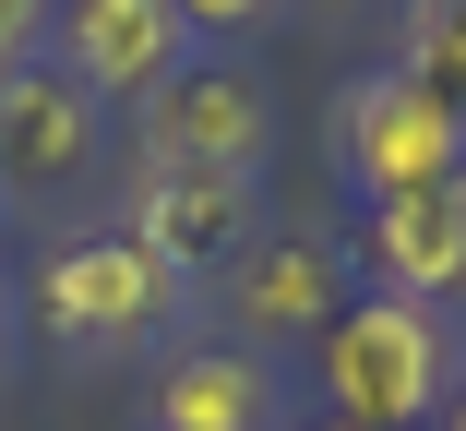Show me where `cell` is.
I'll list each match as a JSON object with an SVG mask.
<instances>
[{"label":"cell","instance_id":"obj_1","mask_svg":"<svg viewBox=\"0 0 466 431\" xmlns=\"http://www.w3.org/2000/svg\"><path fill=\"white\" fill-rule=\"evenodd\" d=\"M454 335L431 300H395V288H347V312L311 335V384H323V419L347 431H419L442 419L454 395Z\"/></svg>","mask_w":466,"mask_h":431},{"label":"cell","instance_id":"obj_2","mask_svg":"<svg viewBox=\"0 0 466 431\" xmlns=\"http://www.w3.org/2000/svg\"><path fill=\"white\" fill-rule=\"evenodd\" d=\"M179 312V276L132 228H96V240H60L36 264V323L72 335V348H120V335H156Z\"/></svg>","mask_w":466,"mask_h":431},{"label":"cell","instance_id":"obj_3","mask_svg":"<svg viewBox=\"0 0 466 431\" xmlns=\"http://www.w3.org/2000/svg\"><path fill=\"white\" fill-rule=\"evenodd\" d=\"M335 156H347V180L370 204H395V192L466 168V120L431 97V84H407V72H359L347 108H335Z\"/></svg>","mask_w":466,"mask_h":431},{"label":"cell","instance_id":"obj_4","mask_svg":"<svg viewBox=\"0 0 466 431\" xmlns=\"http://www.w3.org/2000/svg\"><path fill=\"white\" fill-rule=\"evenodd\" d=\"M144 168H228V180H251L263 168V97L216 60H179L144 97Z\"/></svg>","mask_w":466,"mask_h":431},{"label":"cell","instance_id":"obj_5","mask_svg":"<svg viewBox=\"0 0 466 431\" xmlns=\"http://www.w3.org/2000/svg\"><path fill=\"white\" fill-rule=\"evenodd\" d=\"M96 168V97L72 72H0V192H72Z\"/></svg>","mask_w":466,"mask_h":431},{"label":"cell","instance_id":"obj_6","mask_svg":"<svg viewBox=\"0 0 466 431\" xmlns=\"http://www.w3.org/2000/svg\"><path fill=\"white\" fill-rule=\"evenodd\" d=\"M132 240L156 251L167 276H216V264L251 251V180H228V168H144Z\"/></svg>","mask_w":466,"mask_h":431},{"label":"cell","instance_id":"obj_7","mask_svg":"<svg viewBox=\"0 0 466 431\" xmlns=\"http://www.w3.org/2000/svg\"><path fill=\"white\" fill-rule=\"evenodd\" d=\"M179 25L167 0H60V72L84 97H156L179 72Z\"/></svg>","mask_w":466,"mask_h":431},{"label":"cell","instance_id":"obj_8","mask_svg":"<svg viewBox=\"0 0 466 431\" xmlns=\"http://www.w3.org/2000/svg\"><path fill=\"white\" fill-rule=\"evenodd\" d=\"M370 276H383L395 300H431V312L466 300V168L370 204Z\"/></svg>","mask_w":466,"mask_h":431},{"label":"cell","instance_id":"obj_9","mask_svg":"<svg viewBox=\"0 0 466 431\" xmlns=\"http://www.w3.org/2000/svg\"><path fill=\"white\" fill-rule=\"evenodd\" d=\"M228 312H239L251 348L323 335V323L347 312V264H335L323 240H263V251H239V264H228Z\"/></svg>","mask_w":466,"mask_h":431},{"label":"cell","instance_id":"obj_10","mask_svg":"<svg viewBox=\"0 0 466 431\" xmlns=\"http://www.w3.org/2000/svg\"><path fill=\"white\" fill-rule=\"evenodd\" d=\"M156 431H288V407L251 348H179L156 372Z\"/></svg>","mask_w":466,"mask_h":431},{"label":"cell","instance_id":"obj_11","mask_svg":"<svg viewBox=\"0 0 466 431\" xmlns=\"http://www.w3.org/2000/svg\"><path fill=\"white\" fill-rule=\"evenodd\" d=\"M407 84H431V97L466 120V0H407Z\"/></svg>","mask_w":466,"mask_h":431},{"label":"cell","instance_id":"obj_12","mask_svg":"<svg viewBox=\"0 0 466 431\" xmlns=\"http://www.w3.org/2000/svg\"><path fill=\"white\" fill-rule=\"evenodd\" d=\"M48 36H60V0H0V72H25Z\"/></svg>","mask_w":466,"mask_h":431},{"label":"cell","instance_id":"obj_13","mask_svg":"<svg viewBox=\"0 0 466 431\" xmlns=\"http://www.w3.org/2000/svg\"><path fill=\"white\" fill-rule=\"evenodd\" d=\"M167 13L192 25V36H251V25L275 13V0H167Z\"/></svg>","mask_w":466,"mask_h":431},{"label":"cell","instance_id":"obj_14","mask_svg":"<svg viewBox=\"0 0 466 431\" xmlns=\"http://www.w3.org/2000/svg\"><path fill=\"white\" fill-rule=\"evenodd\" d=\"M442 431H466V372H454V395H442Z\"/></svg>","mask_w":466,"mask_h":431},{"label":"cell","instance_id":"obj_15","mask_svg":"<svg viewBox=\"0 0 466 431\" xmlns=\"http://www.w3.org/2000/svg\"><path fill=\"white\" fill-rule=\"evenodd\" d=\"M0 348H13V288H0Z\"/></svg>","mask_w":466,"mask_h":431},{"label":"cell","instance_id":"obj_16","mask_svg":"<svg viewBox=\"0 0 466 431\" xmlns=\"http://www.w3.org/2000/svg\"><path fill=\"white\" fill-rule=\"evenodd\" d=\"M288 431H347V419H288Z\"/></svg>","mask_w":466,"mask_h":431}]
</instances>
